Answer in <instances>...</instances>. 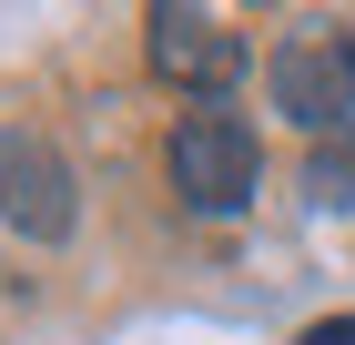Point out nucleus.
<instances>
[{
    "label": "nucleus",
    "mask_w": 355,
    "mask_h": 345,
    "mask_svg": "<svg viewBox=\"0 0 355 345\" xmlns=\"http://www.w3.org/2000/svg\"><path fill=\"white\" fill-rule=\"evenodd\" d=\"M163 173L173 193H183L193 213H244L254 183H264V142H254V122H234V112H183L163 142Z\"/></svg>",
    "instance_id": "1"
},
{
    "label": "nucleus",
    "mask_w": 355,
    "mask_h": 345,
    "mask_svg": "<svg viewBox=\"0 0 355 345\" xmlns=\"http://www.w3.org/2000/svg\"><path fill=\"white\" fill-rule=\"evenodd\" d=\"M264 92H274V112H295L315 142L345 133V112H355V31H284L274 61H264Z\"/></svg>",
    "instance_id": "2"
},
{
    "label": "nucleus",
    "mask_w": 355,
    "mask_h": 345,
    "mask_svg": "<svg viewBox=\"0 0 355 345\" xmlns=\"http://www.w3.org/2000/svg\"><path fill=\"white\" fill-rule=\"evenodd\" d=\"M0 224L31 234V244L71 234V162H61L41 133H0Z\"/></svg>",
    "instance_id": "3"
},
{
    "label": "nucleus",
    "mask_w": 355,
    "mask_h": 345,
    "mask_svg": "<svg viewBox=\"0 0 355 345\" xmlns=\"http://www.w3.org/2000/svg\"><path fill=\"white\" fill-rule=\"evenodd\" d=\"M153 41H142V51H153V71L163 81H183V92H223V81H244V31L223 21V10H153Z\"/></svg>",
    "instance_id": "4"
},
{
    "label": "nucleus",
    "mask_w": 355,
    "mask_h": 345,
    "mask_svg": "<svg viewBox=\"0 0 355 345\" xmlns=\"http://www.w3.org/2000/svg\"><path fill=\"white\" fill-rule=\"evenodd\" d=\"M304 193L325 213H355V122L325 133V142H304Z\"/></svg>",
    "instance_id": "5"
},
{
    "label": "nucleus",
    "mask_w": 355,
    "mask_h": 345,
    "mask_svg": "<svg viewBox=\"0 0 355 345\" xmlns=\"http://www.w3.org/2000/svg\"><path fill=\"white\" fill-rule=\"evenodd\" d=\"M295 345H355V315H325V325H304Z\"/></svg>",
    "instance_id": "6"
}]
</instances>
